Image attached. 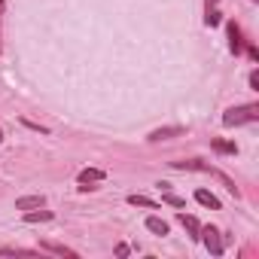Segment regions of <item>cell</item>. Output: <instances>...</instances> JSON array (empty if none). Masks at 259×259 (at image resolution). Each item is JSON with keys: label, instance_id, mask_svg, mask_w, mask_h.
Wrapping results in <instances>:
<instances>
[{"label": "cell", "instance_id": "cell-2", "mask_svg": "<svg viewBox=\"0 0 259 259\" xmlns=\"http://www.w3.org/2000/svg\"><path fill=\"white\" fill-rule=\"evenodd\" d=\"M198 241L207 247V253H210V256H223V250H226V244H223V238H220V232H217L213 226H201Z\"/></svg>", "mask_w": 259, "mask_h": 259}, {"label": "cell", "instance_id": "cell-12", "mask_svg": "<svg viewBox=\"0 0 259 259\" xmlns=\"http://www.w3.org/2000/svg\"><path fill=\"white\" fill-rule=\"evenodd\" d=\"M128 204L132 207H150V210H159V201L147 198V195H128Z\"/></svg>", "mask_w": 259, "mask_h": 259}, {"label": "cell", "instance_id": "cell-20", "mask_svg": "<svg viewBox=\"0 0 259 259\" xmlns=\"http://www.w3.org/2000/svg\"><path fill=\"white\" fill-rule=\"evenodd\" d=\"M128 253H132V247H128V244H116V256H128Z\"/></svg>", "mask_w": 259, "mask_h": 259}, {"label": "cell", "instance_id": "cell-7", "mask_svg": "<svg viewBox=\"0 0 259 259\" xmlns=\"http://www.w3.org/2000/svg\"><path fill=\"white\" fill-rule=\"evenodd\" d=\"M177 220H180V226H183V229L189 232V238H192V241H198V232H201V223H198V220H195L192 213H177Z\"/></svg>", "mask_w": 259, "mask_h": 259}, {"label": "cell", "instance_id": "cell-9", "mask_svg": "<svg viewBox=\"0 0 259 259\" xmlns=\"http://www.w3.org/2000/svg\"><path fill=\"white\" fill-rule=\"evenodd\" d=\"M195 201H198L201 207H210V210H220V198H217L213 192H207V189H195Z\"/></svg>", "mask_w": 259, "mask_h": 259}, {"label": "cell", "instance_id": "cell-11", "mask_svg": "<svg viewBox=\"0 0 259 259\" xmlns=\"http://www.w3.org/2000/svg\"><path fill=\"white\" fill-rule=\"evenodd\" d=\"M147 229L153 232V235H159V238H165L171 229H168V223L165 220H159V217H147Z\"/></svg>", "mask_w": 259, "mask_h": 259}, {"label": "cell", "instance_id": "cell-3", "mask_svg": "<svg viewBox=\"0 0 259 259\" xmlns=\"http://www.w3.org/2000/svg\"><path fill=\"white\" fill-rule=\"evenodd\" d=\"M104 177H107V174H104V171H101V168H82V171H79V177H76V180H79V189H82V192H85V189H95V186H92V183H101V180H104Z\"/></svg>", "mask_w": 259, "mask_h": 259}, {"label": "cell", "instance_id": "cell-23", "mask_svg": "<svg viewBox=\"0 0 259 259\" xmlns=\"http://www.w3.org/2000/svg\"><path fill=\"white\" fill-rule=\"evenodd\" d=\"M204 4H207V7H217V4H220V0H204Z\"/></svg>", "mask_w": 259, "mask_h": 259}, {"label": "cell", "instance_id": "cell-10", "mask_svg": "<svg viewBox=\"0 0 259 259\" xmlns=\"http://www.w3.org/2000/svg\"><path fill=\"white\" fill-rule=\"evenodd\" d=\"M43 195H22L19 201H16V210H34V207H43Z\"/></svg>", "mask_w": 259, "mask_h": 259}, {"label": "cell", "instance_id": "cell-8", "mask_svg": "<svg viewBox=\"0 0 259 259\" xmlns=\"http://www.w3.org/2000/svg\"><path fill=\"white\" fill-rule=\"evenodd\" d=\"M171 168H177V171H210V165H204L201 159H183V162H171Z\"/></svg>", "mask_w": 259, "mask_h": 259}, {"label": "cell", "instance_id": "cell-21", "mask_svg": "<svg viewBox=\"0 0 259 259\" xmlns=\"http://www.w3.org/2000/svg\"><path fill=\"white\" fill-rule=\"evenodd\" d=\"M250 89H259V73H256V70L250 73Z\"/></svg>", "mask_w": 259, "mask_h": 259}, {"label": "cell", "instance_id": "cell-19", "mask_svg": "<svg viewBox=\"0 0 259 259\" xmlns=\"http://www.w3.org/2000/svg\"><path fill=\"white\" fill-rule=\"evenodd\" d=\"M22 122H25V125L31 128V132H40V135H49V128H46V125H37V122H31V119H22Z\"/></svg>", "mask_w": 259, "mask_h": 259}, {"label": "cell", "instance_id": "cell-14", "mask_svg": "<svg viewBox=\"0 0 259 259\" xmlns=\"http://www.w3.org/2000/svg\"><path fill=\"white\" fill-rule=\"evenodd\" d=\"M207 174H213V177H217V180H220V183H223V186H226V189H229V192H232V195H235V198H238V195H241V192H238V186H235V180H229V177H226V174H223V171H217V168H210V171H207Z\"/></svg>", "mask_w": 259, "mask_h": 259}, {"label": "cell", "instance_id": "cell-15", "mask_svg": "<svg viewBox=\"0 0 259 259\" xmlns=\"http://www.w3.org/2000/svg\"><path fill=\"white\" fill-rule=\"evenodd\" d=\"M52 217H55L52 210H28L25 213V223H49Z\"/></svg>", "mask_w": 259, "mask_h": 259}, {"label": "cell", "instance_id": "cell-4", "mask_svg": "<svg viewBox=\"0 0 259 259\" xmlns=\"http://www.w3.org/2000/svg\"><path fill=\"white\" fill-rule=\"evenodd\" d=\"M40 253H55V256H70V259H76L79 253L73 250V247H64V244H58V241H40V247H37Z\"/></svg>", "mask_w": 259, "mask_h": 259}, {"label": "cell", "instance_id": "cell-18", "mask_svg": "<svg viewBox=\"0 0 259 259\" xmlns=\"http://www.w3.org/2000/svg\"><path fill=\"white\" fill-rule=\"evenodd\" d=\"M162 201H165V204H171V207H186V198H180V195H174L171 189H165V195H162Z\"/></svg>", "mask_w": 259, "mask_h": 259}, {"label": "cell", "instance_id": "cell-1", "mask_svg": "<svg viewBox=\"0 0 259 259\" xmlns=\"http://www.w3.org/2000/svg\"><path fill=\"white\" fill-rule=\"evenodd\" d=\"M259 119V104H241V107H229L223 113V125L226 128H238V125H250Z\"/></svg>", "mask_w": 259, "mask_h": 259}, {"label": "cell", "instance_id": "cell-16", "mask_svg": "<svg viewBox=\"0 0 259 259\" xmlns=\"http://www.w3.org/2000/svg\"><path fill=\"white\" fill-rule=\"evenodd\" d=\"M210 147H213L217 153H223V156H235V153H238V147H235V144H229V141H220V138H217V141H210Z\"/></svg>", "mask_w": 259, "mask_h": 259}, {"label": "cell", "instance_id": "cell-5", "mask_svg": "<svg viewBox=\"0 0 259 259\" xmlns=\"http://www.w3.org/2000/svg\"><path fill=\"white\" fill-rule=\"evenodd\" d=\"M183 132H186L183 125H168V128H156V132H150V138H147V141L159 144V141H171V138H180Z\"/></svg>", "mask_w": 259, "mask_h": 259}, {"label": "cell", "instance_id": "cell-17", "mask_svg": "<svg viewBox=\"0 0 259 259\" xmlns=\"http://www.w3.org/2000/svg\"><path fill=\"white\" fill-rule=\"evenodd\" d=\"M220 22H223V16H220V10H217V7H207V16H204V25H207V28H217Z\"/></svg>", "mask_w": 259, "mask_h": 259}, {"label": "cell", "instance_id": "cell-24", "mask_svg": "<svg viewBox=\"0 0 259 259\" xmlns=\"http://www.w3.org/2000/svg\"><path fill=\"white\" fill-rule=\"evenodd\" d=\"M0 144H4V128H0Z\"/></svg>", "mask_w": 259, "mask_h": 259}, {"label": "cell", "instance_id": "cell-6", "mask_svg": "<svg viewBox=\"0 0 259 259\" xmlns=\"http://www.w3.org/2000/svg\"><path fill=\"white\" fill-rule=\"evenodd\" d=\"M226 28H229V49H232L235 55H241V52H244V40H241V28H238L235 22H229Z\"/></svg>", "mask_w": 259, "mask_h": 259}, {"label": "cell", "instance_id": "cell-13", "mask_svg": "<svg viewBox=\"0 0 259 259\" xmlns=\"http://www.w3.org/2000/svg\"><path fill=\"white\" fill-rule=\"evenodd\" d=\"M0 256H40V250H28V247H0Z\"/></svg>", "mask_w": 259, "mask_h": 259}, {"label": "cell", "instance_id": "cell-22", "mask_svg": "<svg viewBox=\"0 0 259 259\" xmlns=\"http://www.w3.org/2000/svg\"><path fill=\"white\" fill-rule=\"evenodd\" d=\"M4 10H7V4L0 0V31H4Z\"/></svg>", "mask_w": 259, "mask_h": 259}]
</instances>
